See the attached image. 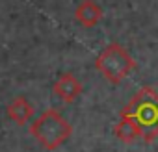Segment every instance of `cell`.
<instances>
[{"instance_id": "obj_7", "label": "cell", "mask_w": 158, "mask_h": 152, "mask_svg": "<svg viewBox=\"0 0 158 152\" xmlns=\"http://www.w3.org/2000/svg\"><path fill=\"white\" fill-rule=\"evenodd\" d=\"M114 132H115V135H117L121 141H125V143H132V141H136V139L141 137V134H139L138 126L132 122V119H128V117L123 115V113H121L119 122L115 124Z\"/></svg>"}, {"instance_id": "obj_2", "label": "cell", "mask_w": 158, "mask_h": 152, "mask_svg": "<svg viewBox=\"0 0 158 152\" xmlns=\"http://www.w3.org/2000/svg\"><path fill=\"white\" fill-rule=\"evenodd\" d=\"M30 134L37 139V143L47 150H56L60 145H63L71 134L73 128L65 121V117L56 110L43 111L30 126Z\"/></svg>"}, {"instance_id": "obj_3", "label": "cell", "mask_w": 158, "mask_h": 152, "mask_svg": "<svg viewBox=\"0 0 158 152\" xmlns=\"http://www.w3.org/2000/svg\"><path fill=\"white\" fill-rule=\"evenodd\" d=\"M95 67L108 82L121 84L136 69V61L119 43H110L95 59Z\"/></svg>"}, {"instance_id": "obj_4", "label": "cell", "mask_w": 158, "mask_h": 152, "mask_svg": "<svg viewBox=\"0 0 158 152\" xmlns=\"http://www.w3.org/2000/svg\"><path fill=\"white\" fill-rule=\"evenodd\" d=\"M82 91H84L82 82L78 80L74 74H71V72L61 74L60 78L54 82V93H56V97H60L65 104L74 102L78 97L82 95Z\"/></svg>"}, {"instance_id": "obj_1", "label": "cell", "mask_w": 158, "mask_h": 152, "mask_svg": "<svg viewBox=\"0 0 158 152\" xmlns=\"http://www.w3.org/2000/svg\"><path fill=\"white\" fill-rule=\"evenodd\" d=\"M121 113L132 119L145 143H152L158 137V93L152 87H141Z\"/></svg>"}, {"instance_id": "obj_5", "label": "cell", "mask_w": 158, "mask_h": 152, "mask_svg": "<svg viewBox=\"0 0 158 152\" xmlns=\"http://www.w3.org/2000/svg\"><path fill=\"white\" fill-rule=\"evenodd\" d=\"M6 113H8V117H10L15 124L24 126V124L34 117V106L28 102L26 97H15V98L8 104Z\"/></svg>"}, {"instance_id": "obj_6", "label": "cell", "mask_w": 158, "mask_h": 152, "mask_svg": "<svg viewBox=\"0 0 158 152\" xmlns=\"http://www.w3.org/2000/svg\"><path fill=\"white\" fill-rule=\"evenodd\" d=\"M74 19L80 22L84 28H93L102 19V10L93 0H82L74 11Z\"/></svg>"}]
</instances>
